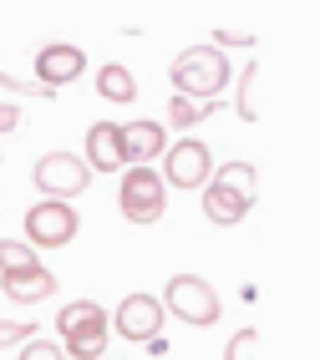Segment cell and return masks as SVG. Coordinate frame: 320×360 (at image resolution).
Here are the masks:
<instances>
[{"label":"cell","instance_id":"24","mask_svg":"<svg viewBox=\"0 0 320 360\" xmlns=\"http://www.w3.org/2000/svg\"><path fill=\"white\" fill-rule=\"evenodd\" d=\"M214 46H254V36H239V31H219Z\"/></svg>","mask_w":320,"mask_h":360},{"label":"cell","instance_id":"18","mask_svg":"<svg viewBox=\"0 0 320 360\" xmlns=\"http://www.w3.org/2000/svg\"><path fill=\"white\" fill-rule=\"evenodd\" d=\"M254 86H259V61H250V66H244V77H239V97H234V107H239L244 122H254V117H259V107H254Z\"/></svg>","mask_w":320,"mask_h":360},{"label":"cell","instance_id":"4","mask_svg":"<svg viewBox=\"0 0 320 360\" xmlns=\"http://www.w3.org/2000/svg\"><path fill=\"white\" fill-rule=\"evenodd\" d=\"M117 203H122V219L128 224H158L168 213V188L153 167H128L117 188Z\"/></svg>","mask_w":320,"mask_h":360},{"label":"cell","instance_id":"13","mask_svg":"<svg viewBox=\"0 0 320 360\" xmlns=\"http://www.w3.org/2000/svg\"><path fill=\"white\" fill-rule=\"evenodd\" d=\"M250 208H254V198L234 193V188H224V183H204V213H209V224L229 229V224H239Z\"/></svg>","mask_w":320,"mask_h":360},{"label":"cell","instance_id":"19","mask_svg":"<svg viewBox=\"0 0 320 360\" xmlns=\"http://www.w3.org/2000/svg\"><path fill=\"white\" fill-rule=\"evenodd\" d=\"M224 360H259V330H239L224 350Z\"/></svg>","mask_w":320,"mask_h":360},{"label":"cell","instance_id":"1","mask_svg":"<svg viewBox=\"0 0 320 360\" xmlns=\"http://www.w3.org/2000/svg\"><path fill=\"white\" fill-rule=\"evenodd\" d=\"M173 82V97H188V102H219V91L229 86V56L219 46H188V51L173 61L168 71Z\"/></svg>","mask_w":320,"mask_h":360},{"label":"cell","instance_id":"6","mask_svg":"<svg viewBox=\"0 0 320 360\" xmlns=\"http://www.w3.org/2000/svg\"><path fill=\"white\" fill-rule=\"evenodd\" d=\"M209 173H214L209 148H204L199 137H178L173 148L163 153V173L158 178H163V188H183V193H188V188H204Z\"/></svg>","mask_w":320,"mask_h":360},{"label":"cell","instance_id":"5","mask_svg":"<svg viewBox=\"0 0 320 360\" xmlns=\"http://www.w3.org/2000/svg\"><path fill=\"white\" fill-rule=\"evenodd\" d=\"M36 188L51 203H66V198H77V193H87L92 188V167L77 158V153H46L41 162H36Z\"/></svg>","mask_w":320,"mask_h":360},{"label":"cell","instance_id":"14","mask_svg":"<svg viewBox=\"0 0 320 360\" xmlns=\"http://www.w3.org/2000/svg\"><path fill=\"white\" fill-rule=\"evenodd\" d=\"M97 91H102L107 102H133L137 97V77L122 61H107L102 71H97Z\"/></svg>","mask_w":320,"mask_h":360},{"label":"cell","instance_id":"11","mask_svg":"<svg viewBox=\"0 0 320 360\" xmlns=\"http://www.w3.org/2000/svg\"><path fill=\"white\" fill-rule=\"evenodd\" d=\"M122 153H128V167H147L153 158H163L168 153L163 122H133V127H122Z\"/></svg>","mask_w":320,"mask_h":360},{"label":"cell","instance_id":"16","mask_svg":"<svg viewBox=\"0 0 320 360\" xmlns=\"http://www.w3.org/2000/svg\"><path fill=\"white\" fill-rule=\"evenodd\" d=\"M214 183L234 188V193H244V198H254V193H259V178H254V167H250V162H224Z\"/></svg>","mask_w":320,"mask_h":360},{"label":"cell","instance_id":"15","mask_svg":"<svg viewBox=\"0 0 320 360\" xmlns=\"http://www.w3.org/2000/svg\"><path fill=\"white\" fill-rule=\"evenodd\" d=\"M219 102H188V97H168V122H173V132H188V127H199L204 117H214Z\"/></svg>","mask_w":320,"mask_h":360},{"label":"cell","instance_id":"9","mask_svg":"<svg viewBox=\"0 0 320 360\" xmlns=\"http://www.w3.org/2000/svg\"><path fill=\"white\" fill-rule=\"evenodd\" d=\"M107 320H112V330L122 335V340H153V335L163 330V304L153 295H128Z\"/></svg>","mask_w":320,"mask_h":360},{"label":"cell","instance_id":"21","mask_svg":"<svg viewBox=\"0 0 320 360\" xmlns=\"http://www.w3.org/2000/svg\"><path fill=\"white\" fill-rule=\"evenodd\" d=\"M20 360H66V355L51 340H26V345H20Z\"/></svg>","mask_w":320,"mask_h":360},{"label":"cell","instance_id":"20","mask_svg":"<svg viewBox=\"0 0 320 360\" xmlns=\"http://www.w3.org/2000/svg\"><path fill=\"white\" fill-rule=\"evenodd\" d=\"M26 335H36V325H31V320H0V350L20 345Z\"/></svg>","mask_w":320,"mask_h":360},{"label":"cell","instance_id":"23","mask_svg":"<svg viewBox=\"0 0 320 360\" xmlns=\"http://www.w3.org/2000/svg\"><path fill=\"white\" fill-rule=\"evenodd\" d=\"M20 127V102H0V132H16Z\"/></svg>","mask_w":320,"mask_h":360},{"label":"cell","instance_id":"7","mask_svg":"<svg viewBox=\"0 0 320 360\" xmlns=\"http://www.w3.org/2000/svg\"><path fill=\"white\" fill-rule=\"evenodd\" d=\"M82 219H77V208L71 203H51V198H41L31 213H26V238H31V249H66L71 238H77Z\"/></svg>","mask_w":320,"mask_h":360},{"label":"cell","instance_id":"17","mask_svg":"<svg viewBox=\"0 0 320 360\" xmlns=\"http://www.w3.org/2000/svg\"><path fill=\"white\" fill-rule=\"evenodd\" d=\"M36 249L31 244H16V238H0V274H20V269H36Z\"/></svg>","mask_w":320,"mask_h":360},{"label":"cell","instance_id":"22","mask_svg":"<svg viewBox=\"0 0 320 360\" xmlns=\"http://www.w3.org/2000/svg\"><path fill=\"white\" fill-rule=\"evenodd\" d=\"M0 91H11V102H16V97H41L36 82H16V77H6V71H0Z\"/></svg>","mask_w":320,"mask_h":360},{"label":"cell","instance_id":"8","mask_svg":"<svg viewBox=\"0 0 320 360\" xmlns=\"http://www.w3.org/2000/svg\"><path fill=\"white\" fill-rule=\"evenodd\" d=\"M82 71H87V51L71 46V41H51V46L36 51V86H41V97H56V86L77 82Z\"/></svg>","mask_w":320,"mask_h":360},{"label":"cell","instance_id":"3","mask_svg":"<svg viewBox=\"0 0 320 360\" xmlns=\"http://www.w3.org/2000/svg\"><path fill=\"white\" fill-rule=\"evenodd\" d=\"M158 304H163V315L173 309L183 325H199V330H209L219 315H224V304H219L214 284H209V279H199V274H173Z\"/></svg>","mask_w":320,"mask_h":360},{"label":"cell","instance_id":"12","mask_svg":"<svg viewBox=\"0 0 320 360\" xmlns=\"http://www.w3.org/2000/svg\"><path fill=\"white\" fill-rule=\"evenodd\" d=\"M0 290H6L16 304H36V300H51L56 295V274L36 264V269H20V274H0Z\"/></svg>","mask_w":320,"mask_h":360},{"label":"cell","instance_id":"10","mask_svg":"<svg viewBox=\"0 0 320 360\" xmlns=\"http://www.w3.org/2000/svg\"><path fill=\"white\" fill-rule=\"evenodd\" d=\"M82 162L92 167V178L97 173H122V167H128V153H122V122H92Z\"/></svg>","mask_w":320,"mask_h":360},{"label":"cell","instance_id":"2","mask_svg":"<svg viewBox=\"0 0 320 360\" xmlns=\"http://www.w3.org/2000/svg\"><path fill=\"white\" fill-rule=\"evenodd\" d=\"M56 335H61V355L66 360H102L112 320H107V309L97 300H77V304H61Z\"/></svg>","mask_w":320,"mask_h":360}]
</instances>
